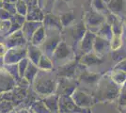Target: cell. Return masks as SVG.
<instances>
[{
  "label": "cell",
  "mask_w": 126,
  "mask_h": 113,
  "mask_svg": "<svg viewBox=\"0 0 126 113\" xmlns=\"http://www.w3.org/2000/svg\"><path fill=\"white\" fill-rule=\"evenodd\" d=\"M51 71L39 70L35 79L33 81V88L35 92L42 96H47L56 92L58 80L53 77Z\"/></svg>",
  "instance_id": "cell-1"
},
{
  "label": "cell",
  "mask_w": 126,
  "mask_h": 113,
  "mask_svg": "<svg viewBox=\"0 0 126 113\" xmlns=\"http://www.w3.org/2000/svg\"><path fill=\"white\" fill-rule=\"evenodd\" d=\"M98 93L100 96V100H113L119 96L120 88L119 85L114 83L111 77L105 78L98 82Z\"/></svg>",
  "instance_id": "cell-2"
},
{
  "label": "cell",
  "mask_w": 126,
  "mask_h": 113,
  "mask_svg": "<svg viewBox=\"0 0 126 113\" xmlns=\"http://www.w3.org/2000/svg\"><path fill=\"white\" fill-rule=\"evenodd\" d=\"M46 31V37L44 42L40 45L39 47L42 50V54L46 55L51 59L54 51L58 47V43L61 42V35L59 30H55V29H50V30H45Z\"/></svg>",
  "instance_id": "cell-3"
},
{
  "label": "cell",
  "mask_w": 126,
  "mask_h": 113,
  "mask_svg": "<svg viewBox=\"0 0 126 113\" xmlns=\"http://www.w3.org/2000/svg\"><path fill=\"white\" fill-rule=\"evenodd\" d=\"M58 112L59 113H91L90 108L78 107L70 95H59L58 99Z\"/></svg>",
  "instance_id": "cell-4"
},
{
  "label": "cell",
  "mask_w": 126,
  "mask_h": 113,
  "mask_svg": "<svg viewBox=\"0 0 126 113\" xmlns=\"http://www.w3.org/2000/svg\"><path fill=\"white\" fill-rule=\"evenodd\" d=\"M105 22V15L102 14L100 12H97L95 11H88L84 17V23L87 28L96 33L97 30L100 28V27Z\"/></svg>",
  "instance_id": "cell-5"
},
{
  "label": "cell",
  "mask_w": 126,
  "mask_h": 113,
  "mask_svg": "<svg viewBox=\"0 0 126 113\" xmlns=\"http://www.w3.org/2000/svg\"><path fill=\"white\" fill-rule=\"evenodd\" d=\"M27 58V46L8 48L4 56V65L17 64L20 60Z\"/></svg>",
  "instance_id": "cell-6"
},
{
  "label": "cell",
  "mask_w": 126,
  "mask_h": 113,
  "mask_svg": "<svg viewBox=\"0 0 126 113\" xmlns=\"http://www.w3.org/2000/svg\"><path fill=\"white\" fill-rule=\"evenodd\" d=\"M76 88H77V82L73 80V78L61 77L58 81L56 93L58 95H70L71 96Z\"/></svg>",
  "instance_id": "cell-7"
},
{
  "label": "cell",
  "mask_w": 126,
  "mask_h": 113,
  "mask_svg": "<svg viewBox=\"0 0 126 113\" xmlns=\"http://www.w3.org/2000/svg\"><path fill=\"white\" fill-rule=\"evenodd\" d=\"M74 102L80 108H90V107L94 104V98L89 95V93L83 92L79 89H75V91L71 95Z\"/></svg>",
  "instance_id": "cell-8"
},
{
  "label": "cell",
  "mask_w": 126,
  "mask_h": 113,
  "mask_svg": "<svg viewBox=\"0 0 126 113\" xmlns=\"http://www.w3.org/2000/svg\"><path fill=\"white\" fill-rule=\"evenodd\" d=\"M16 87V80L4 67L0 68V93L11 92Z\"/></svg>",
  "instance_id": "cell-9"
},
{
  "label": "cell",
  "mask_w": 126,
  "mask_h": 113,
  "mask_svg": "<svg viewBox=\"0 0 126 113\" xmlns=\"http://www.w3.org/2000/svg\"><path fill=\"white\" fill-rule=\"evenodd\" d=\"M4 43L8 48H13V47H19V46H26L27 41L22 30H18L15 32L11 33L4 38Z\"/></svg>",
  "instance_id": "cell-10"
},
{
  "label": "cell",
  "mask_w": 126,
  "mask_h": 113,
  "mask_svg": "<svg viewBox=\"0 0 126 113\" xmlns=\"http://www.w3.org/2000/svg\"><path fill=\"white\" fill-rule=\"evenodd\" d=\"M73 55V49L69 46L64 41H61L58 43V47L54 51L51 59L54 61H59V60H65L70 58Z\"/></svg>",
  "instance_id": "cell-11"
},
{
  "label": "cell",
  "mask_w": 126,
  "mask_h": 113,
  "mask_svg": "<svg viewBox=\"0 0 126 113\" xmlns=\"http://www.w3.org/2000/svg\"><path fill=\"white\" fill-rule=\"evenodd\" d=\"M95 38H96V33L88 29L87 32L85 33V35L83 36V38L81 39V41L78 43L79 48H80V51L82 54H88L93 50Z\"/></svg>",
  "instance_id": "cell-12"
},
{
  "label": "cell",
  "mask_w": 126,
  "mask_h": 113,
  "mask_svg": "<svg viewBox=\"0 0 126 113\" xmlns=\"http://www.w3.org/2000/svg\"><path fill=\"white\" fill-rule=\"evenodd\" d=\"M42 26L45 28V30L55 29L61 31L63 29V26L59 16H57L51 12H47L44 14V18L42 20Z\"/></svg>",
  "instance_id": "cell-13"
},
{
  "label": "cell",
  "mask_w": 126,
  "mask_h": 113,
  "mask_svg": "<svg viewBox=\"0 0 126 113\" xmlns=\"http://www.w3.org/2000/svg\"><path fill=\"white\" fill-rule=\"evenodd\" d=\"M77 60H72L65 64L61 65L58 71V75L60 77H68V78H74L76 74V69L78 65Z\"/></svg>",
  "instance_id": "cell-14"
},
{
  "label": "cell",
  "mask_w": 126,
  "mask_h": 113,
  "mask_svg": "<svg viewBox=\"0 0 126 113\" xmlns=\"http://www.w3.org/2000/svg\"><path fill=\"white\" fill-rule=\"evenodd\" d=\"M41 27H42V22L27 21V20H26V22L22 26L21 30L24 34V36L26 37L27 42H30L33 34L35 33V31L38 28H40Z\"/></svg>",
  "instance_id": "cell-15"
},
{
  "label": "cell",
  "mask_w": 126,
  "mask_h": 113,
  "mask_svg": "<svg viewBox=\"0 0 126 113\" xmlns=\"http://www.w3.org/2000/svg\"><path fill=\"white\" fill-rule=\"evenodd\" d=\"M110 49V41L96 35L94 44H93V51H94L95 54H97L98 56H102L105 53H107Z\"/></svg>",
  "instance_id": "cell-16"
},
{
  "label": "cell",
  "mask_w": 126,
  "mask_h": 113,
  "mask_svg": "<svg viewBox=\"0 0 126 113\" xmlns=\"http://www.w3.org/2000/svg\"><path fill=\"white\" fill-rule=\"evenodd\" d=\"M101 63H103V59H101L100 56H98L94 52L91 51L88 54L82 56L79 64L85 65V66H92V65L101 64Z\"/></svg>",
  "instance_id": "cell-17"
},
{
  "label": "cell",
  "mask_w": 126,
  "mask_h": 113,
  "mask_svg": "<svg viewBox=\"0 0 126 113\" xmlns=\"http://www.w3.org/2000/svg\"><path fill=\"white\" fill-rule=\"evenodd\" d=\"M58 99L59 95L54 92L50 95L45 96V98L42 100L47 108L50 110L51 113H58Z\"/></svg>",
  "instance_id": "cell-18"
},
{
  "label": "cell",
  "mask_w": 126,
  "mask_h": 113,
  "mask_svg": "<svg viewBox=\"0 0 126 113\" xmlns=\"http://www.w3.org/2000/svg\"><path fill=\"white\" fill-rule=\"evenodd\" d=\"M44 12L43 10L40 7H34L27 10L26 19L27 21H36V22H42L44 18Z\"/></svg>",
  "instance_id": "cell-19"
},
{
  "label": "cell",
  "mask_w": 126,
  "mask_h": 113,
  "mask_svg": "<svg viewBox=\"0 0 126 113\" xmlns=\"http://www.w3.org/2000/svg\"><path fill=\"white\" fill-rule=\"evenodd\" d=\"M42 55V52L39 46L33 45V44L27 45V58L32 63H34L35 65L38 66V63L40 61Z\"/></svg>",
  "instance_id": "cell-20"
},
{
  "label": "cell",
  "mask_w": 126,
  "mask_h": 113,
  "mask_svg": "<svg viewBox=\"0 0 126 113\" xmlns=\"http://www.w3.org/2000/svg\"><path fill=\"white\" fill-rule=\"evenodd\" d=\"M124 0H110L107 3V9L110 13L120 16L121 11H123Z\"/></svg>",
  "instance_id": "cell-21"
},
{
  "label": "cell",
  "mask_w": 126,
  "mask_h": 113,
  "mask_svg": "<svg viewBox=\"0 0 126 113\" xmlns=\"http://www.w3.org/2000/svg\"><path fill=\"white\" fill-rule=\"evenodd\" d=\"M45 37H46V31H45V28L42 26L40 28H38L37 30L35 31V33L33 34L31 40H30L31 44L36 45V46L42 45V43L45 40Z\"/></svg>",
  "instance_id": "cell-22"
},
{
  "label": "cell",
  "mask_w": 126,
  "mask_h": 113,
  "mask_svg": "<svg viewBox=\"0 0 126 113\" xmlns=\"http://www.w3.org/2000/svg\"><path fill=\"white\" fill-rule=\"evenodd\" d=\"M96 35H98V36H100L102 38H105L108 41H111V39L113 37V31H112L111 25L105 21L100 27V28L97 30Z\"/></svg>",
  "instance_id": "cell-23"
},
{
  "label": "cell",
  "mask_w": 126,
  "mask_h": 113,
  "mask_svg": "<svg viewBox=\"0 0 126 113\" xmlns=\"http://www.w3.org/2000/svg\"><path fill=\"white\" fill-rule=\"evenodd\" d=\"M38 72H39V68H38L37 65H35L34 63H32L31 61H29L23 77L26 78V80L29 82V84H32L35 77H36V75H37Z\"/></svg>",
  "instance_id": "cell-24"
},
{
  "label": "cell",
  "mask_w": 126,
  "mask_h": 113,
  "mask_svg": "<svg viewBox=\"0 0 126 113\" xmlns=\"http://www.w3.org/2000/svg\"><path fill=\"white\" fill-rule=\"evenodd\" d=\"M87 30H88V28L86 27L84 21L79 22L73 29V37H74V41H76V43H79L85 35V33L87 32Z\"/></svg>",
  "instance_id": "cell-25"
},
{
  "label": "cell",
  "mask_w": 126,
  "mask_h": 113,
  "mask_svg": "<svg viewBox=\"0 0 126 113\" xmlns=\"http://www.w3.org/2000/svg\"><path fill=\"white\" fill-rule=\"evenodd\" d=\"M80 81H82L83 83L88 84V85L98 84V82L100 81V75L85 72V73H83L82 75H80Z\"/></svg>",
  "instance_id": "cell-26"
},
{
  "label": "cell",
  "mask_w": 126,
  "mask_h": 113,
  "mask_svg": "<svg viewBox=\"0 0 126 113\" xmlns=\"http://www.w3.org/2000/svg\"><path fill=\"white\" fill-rule=\"evenodd\" d=\"M91 7L92 10L97 12H100L104 15H107L108 13H110L108 9H107V4L105 3L104 0H92L91 2Z\"/></svg>",
  "instance_id": "cell-27"
},
{
  "label": "cell",
  "mask_w": 126,
  "mask_h": 113,
  "mask_svg": "<svg viewBox=\"0 0 126 113\" xmlns=\"http://www.w3.org/2000/svg\"><path fill=\"white\" fill-rule=\"evenodd\" d=\"M29 108L32 112L34 113H51L42 100L34 101L31 104V106L29 107Z\"/></svg>",
  "instance_id": "cell-28"
},
{
  "label": "cell",
  "mask_w": 126,
  "mask_h": 113,
  "mask_svg": "<svg viewBox=\"0 0 126 113\" xmlns=\"http://www.w3.org/2000/svg\"><path fill=\"white\" fill-rule=\"evenodd\" d=\"M38 68L40 70H43V71H52L53 61L46 55L42 54L41 59H40V61L38 63Z\"/></svg>",
  "instance_id": "cell-29"
},
{
  "label": "cell",
  "mask_w": 126,
  "mask_h": 113,
  "mask_svg": "<svg viewBox=\"0 0 126 113\" xmlns=\"http://www.w3.org/2000/svg\"><path fill=\"white\" fill-rule=\"evenodd\" d=\"M111 79L117 85H122L126 81V73L121 70H113L111 73Z\"/></svg>",
  "instance_id": "cell-30"
},
{
  "label": "cell",
  "mask_w": 126,
  "mask_h": 113,
  "mask_svg": "<svg viewBox=\"0 0 126 113\" xmlns=\"http://www.w3.org/2000/svg\"><path fill=\"white\" fill-rule=\"evenodd\" d=\"M126 59V47H120L115 50H112V59L116 62Z\"/></svg>",
  "instance_id": "cell-31"
},
{
  "label": "cell",
  "mask_w": 126,
  "mask_h": 113,
  "mask_svg": "<svg viewBox=\"0 0 126 113\" xmlns=\"http://www.w3.org/2000/svg\"><path fill=\"white\" fill-rule=\"evenodd\" d=\"M60 21H61V24H62L63 27H66L70 26L73 22L74 21V18H75V15L73 11H69V12H65V13H62L60 16Z\"/></svg>",
  "instance_id": "cell-32"
},
{
  "label": "cell",
  "mask_w": 126,
  "mask_h": 113,
  "mask_svg": "<svg viewBox=\"0 0 126 113\" xmlns=\"http://www.w3.org/2000/svg\"><path fill=\"white\" fill-rule=\"evenodd\" d=\"M6 70L8 71V73L17 81L20 80V75H19V70H18V64H5L3 66Z\"/></svg>",
  "instance_id": "cell-33"
},
{
  "label": "cell",
  "mask_w": 126,
  "mask_h": 113,
  "mask_svg": "<svg viewBox=\"0 0 126 113\" xmlns=\"http://www.w3.org/2000/svg\"><path fill=\"white\" fill-rule=\"evenodd\" d=\"M11 20H2L0 21V35L3 38L7 37L11 30Z\"/></svg>",
  "instance_id": "cell-34"
},
{
  "label": "cell",
  "mask_w": 126,
  "mask_h": 113,
  "mask_svg": "<svg viewBox=\"0 0 126 113\" xmlns=\"http://www.w3.org/2000/svg\"><path fill=\"white\" fill-rule=\"evenodd\" d=\"M14 109V104L12 101L3 99L0 101V113H9L10 111Z\"/></svg>",
  "instance_id": "cell-35"
},
{
  "label": "cell",
  "mask_w": 126,
  "mask_h": 113,
  "mask_svg": "<svg viewBox=\"0 0 126 113\" xmlns=\"http://www.w3.org/2000/svg\"><path fill=\"white\" fill-rule=\"evenodd\" d=\"M16 13H19L21 15L26 16L27 13V5H26L25 0H18L15 3Z\"/></svg>",
  "instance_id": "cell-36"
},
{
  "label": "cell",
  "mask_w": 126,
  "mask_h": 113,
  "mask_svg": "<svg viewBox=\"0 0 126 113\" xmlns=\"http://www.w3.org/2000/svg\"><path fill=\"white\" fill-rule=\"evenodd\" d=\"M119 104L121 107L126 106V81L121 85L119 92Z\"/></svg>",
  "instance_id": "cell-37"
},
{
  "label": "cell",
  "mask_w": 126,
  "mask_h": 113,
  "mask_svg": "<svg viewBox=\"0 0 126 113\" xmlns=\"http://www.w3.org/2000/svg\"><path fill=\"white\" fill-rule=\"evenodd\" d=\"M29 59L28 58H25L22 60H20L17 64H18V70H19V75H20V77H23L24 75H25V72H26V68H27V65L29 63Z\"/></svg>",
  "instance_id": "cell-38"
},
{
  "label": "cell",
  "mask_w": 126,
  "mask_h": 113,
  "mask_svg": "<svg viewBox=\"0 0 126 113\" xmlns=\"http://www.w3.org/2000/svg\"><path fill=\"white\" fill-rule=\"evenodd\" d=\"M10 20H11L12 23H16V24H19V25L23 26V24L26 22V16L21 15V14H19V13H15V14L11 15Z\"/></svg>",
  "instance_id": "cell-39"
},
{
  "label": "cell",
  "mask_w": 126,
  "mask_h": 113,
  "mask_svg": "<svg viewBox=\"0 0 126 113\" xmlns=\"http://www.w3.org/2000/svg\"><path fill=\"white\" fill-rule=\"evenodd\" d=\"M2 8H4L6 11H9L11 15H13V14L16 13L15 4H13V3H10V2H5V1H3V7H2Z\"/></svg>",
  "instance_id": "cell-40"
},
{
  "label": "cell",
  "mask_w": 126,
  "mask_h": 113,
  "mask_svg": "<svg viewBox=\"0 0 126 113\" xmlns=\"http://www.w3.org/2000/svg\"><path fill=\"white\" fill-rule=\"evenodd\" d=\"M57 0H45V5H44V8H43V11H46L47 12H51L52 11L53 7L55 5Z\"/></svg>",
  "instance_id": "cell-41"
},
{
  "label": "cell",
  "mask_w": 126,
  "mask_h": 113,
  "mask_svg": "<svg viewBox=\"0 0 126 113\" xmlns=\"http://www.w3.org/2000/svg\"><path fill=\"white\" fill-rule=\"evenodd\" d=\"M11 17V14L9 12V11H7L4 9V8H1L0 9V20L2 21V20H10Z\"/></svg>",
  "instance_id": "cell-42"
},
{
  "label": "cell",
  "mask_w": 126,
  "mask_h": 113,
  "mask_svg": "<svg viewBox=\"0 0 126 113\" xmlns=\"http://www.w3.org/2000/svg\"><path fill=\"white\" fill-rule=\"evenodd\" d=\"M114 70H121L126 73V59H122L120 62H118L114 67Z\"/></svg>",
  "instance_id": "cell-43"
},
{
  "label": "cell",
  "mask_w": 126,
  "mask_h": 113,
  "mask_svg": "<svg viewBox=\"0 0 126 113\" xmlns=\"http://www.w3.org/2000/svg\"><path fill=\"white\" fill-rule=\"evenodd\" d=\"M7 50H8V47L6 46L4 42H0V58L4 59V56H5Z\"/></svg>",
  "instance_id": "cell-44"
},
{
  "label": "cell",
  "mask_w": 126,
  "mask_h": 113,
  "mask_svg": "<svg viewBox=\"0 0 126 113\" xmlns=\"http://www.w3.org/2000/svg\"><path fill=\"white\" fill-rule=\"evenodd\" d=\"M37 1H38V5H39V7L43 10L44 5H45V0H37Z\"/></svg>",
  "instance_id": "cell-45"
},
{
  "label": "cell",
  "mask_w": 126,
  "mask_h": 113,
  "mask_svg": "<svg viewBox=\"0 0 126 113\" xmlns=\"http://www.w3.org/2000/svg\"><path fill=\"white\" fill-rule=\"evenodd\" d=\"M16 112L17 113H30V111L28 110V109H26V108H20V109H18V110H16Z\"/></svg>",
  "instance_id": "cell-46"
},
{
  "label": "cell",
  "mask_w": 126,
  "mask_h": 113,
  "mask_svg": "<svg viewBox=\"0 0 126 113\" xmlns=\"http://www.w3.org/2000/svg\"><path fill=\"white\" fill-rule=\"evenodd\" d=\"M3 100V93H0V101Z\"/></svg>",
  "instance_id": "cell-47"
},
{
  "label": "cell",
  "mask_w": 126,
  "mask_h": 113,
  "mask_svg": "<svg viewBox=\"0 0 126 113\" xmlns=\"http://www.w3.org/2000/svg\"><path fill=\"white\" fill-rule=\"evenodd\" d=\"M3 7V1L2 0H0V9Z\"/></svg>",
  "instance_id": "cell-48"
},
{
  "label": "cell",
  "mask_w": 126,
  "mask_h": 113,
  "mask_svg": "<svg viewBox=\"0 0 126 113\" xmlns=\"http://www.w3.org/2000/svg\"><path fill=\"white\" fill-rule=\"evenodd\" d=\"M3 41H4V38L0 35V42H3Z\"/></svg>",
  "instance_id": "cell-49"
},
{
  "label": "cell",
  "mask_w": 126,
  "mask_h": 113,
  "mask_svg": "<svg viewBox=\"0 0 126 113\" xmlns=\"http://www.w3.org/2000/svg\"><path fill=\"white\" fill-rule=\"evenodd\" d=\"M9 113H17V112H16L15 109H13V110H11V111H10Z\"/></svg>",
  "instance_id": "cell-50"
},
{
  "label": "cell",
  "mask_w": 126,
  "mask_h": 113,
  "mask_svg": "<svg viewBox=\"0 0 126 113\" xmlns=\"http://www.w3.org/2000/svg\"><path fill=\"white\" fill-rule=\"evenodd\" d=\"M63 2H71V1H73V0H61Z\"/></svg>",
  "instance_id": "cell-51"
},
{
  "label": "cell",
  "mask_w": 126,
  "mask_h": 113,
  "mask_svg": "<svg viewBox=\"0 0 126 113\" xmlns=\"http://www.w3.org/2000/svg\"><path fill=\"white\" fill-rule=\"evenodd\" d=\"M104 1H105V3H106V4H107V3H108V2H109V1H110V0H104Z\"/></svg>",
  "instance_id": "cell-52"
},
{
  "label": "cell",
  "mask_w": 126,
  "mask_h": 113,
  "mask_svg": "<svg viewBox=\"0 0 126 113\" xmlns=\"http://www.w3.org/2000/svg\"><path fill=\"white\" fill-rule=\"evenodd\" d=\"M122 113H126V110H123V111H122Z\"/></svg>",
  "instance_id": "cell-53"
},
{
  "label": "cell",
  "mask_w": 126,
  "mask_h": 113,
  "mask_svg": "<svg viewBox=\"0 0 126 113\" xmlns=\"http://www.w3.org/2000/svg\"><path fill=\"white\" fill-rule=\"evenodd\" d=\"M29 111H30V113H34V112H32V111H31V110H29Z\"/></svg>",
  "instance_id": "cell-54"
},
{
  "label": "cell",
  "mask_w": 126,
  "mask_h": 113,
  "mask_svg": "<svg viewBox=\"0 0 126 113\" xmlns=\"http://www.w3.org/2000/svg\"><path fill=\"white\" fill-rule=\"evenodd\" d=\"M125 26H126V18H125Z\"/></svg>",
  "instance_id": "cell-55"
},
{
  "label": "cell",
  "mask_w": 126,
  "mask_h": 113,
  "mask_svg": "<svg viewBox=\"0 0 126 113\" xmlns=\"http://www.w3.org/2000/svg\"><path fill=\"white\" fill-rule=\"evenodd\" d=\"M0 21H1V20H0Z\"/></svg>",
  "instance_id": "cell-56"
},
{
  "label": "cell",
  "mask_w": 126,
  "mask_h": 113,
  "mask_svg": "<svg viewBox=\"0 0 126 113\" xmlns=\"http://www.w3.org/2000/svg\"><path fill=\"white\" fill-rule=\"evenodd\" d=\"M58 113H59V112H58Z\"/></svg>",
  "instance_id": "cell-57"
}]
</instances>
